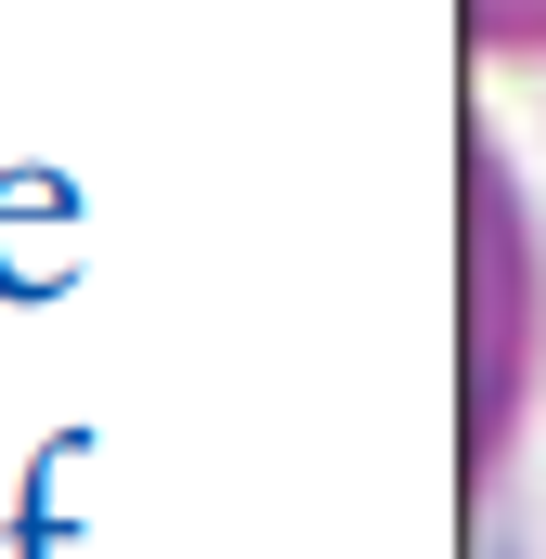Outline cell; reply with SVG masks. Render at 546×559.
Segmentation results:
<instances>
[{
    "label": "cell",
    "mask_w": 546,
    "mask_h": 559,
    "mask_svg": "<svg viewBox=\"0 0 546 559\" xmlns=\"http://www.w3.org/2000/svg\"><path fill=\"white\" fill-rule=\"evenodd\" d=\"M468 39L482 52H546V0H468Z\"/></svg>",
    "instance_id": "2"
},
{
    "label": "cell",
    "mask_w": 546,
    "mask_h": 559,
    "mask_svg": "<svg viewBox=\"0 0 546 559\" xmlns=\"http://www.w3.org/2000/svg\"><path fill=\"white\" fill-rule=\"evenodd\" d=\"M534 325H546V261L521 222V182L495 143H468V468H495L521 429V391L546 352Z\"/></svg>",
    "instance_id": "1"
}]
</instances>
